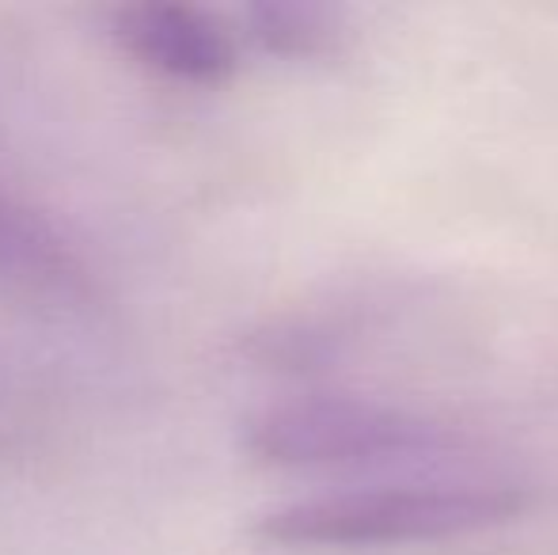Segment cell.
<instances>
[{"label": "cell", "instance_id": "cell-1", "mask_svg": "<svg viewBox=\"0 0 558 555\" xmlns=\"http://www.w3.org/2000/svg\"><path fill=\"white\" fill-rule=\"evenodd\" d=\"M524 491L506 483H388L335 491L258 514L255 541L278 548H373L475 533L524 510Z\"/></svg>", "mask_w": 558, "mask_h": 555}, {"label": "cell", "instance_id": "cell-2", "mask_svg": "<svg viewBox=\"0 0 558 555\" xmlns=\"http://www.w3.org/2000/svg\"><path fill=\"white\" fill-rule=\"evenodd\" d=\"M243 449L270 468H388L441 460L456 437L361 396H296L251 415Z\"/></svg>", "mask_w": 558, "mask_h": 555}, {"label": "cell", "instance_id": "cell-3", "mask_svg": "<svg viewBox=\"0 0 558 555\" xmlns=\"http://www.w3.org/2000/svg\"><path fill=\"white\" fill-rule=\"evenodd\" d=\"M114 35L133 58L175 81L217 84L235 69V43L225 23L194 4H125L114 12Z\"/></svg>", "mask_w": 558, "mask_h": 555}, {"label": "cell", "instance_id": "cell-4", "mask_svg": "<svg viewBox=\"0 0 558 555\" xmlns=\"http://www.w3.org/2000/svg\"><path fill=\"white\" fill-rule=\"evenodd\" d=\"M243 20L251 27L247 35L281 58H319L342 38L338 15L319 4H255Z\"/></svg>", "mask_w": 558, "mask_h": 555}, {"label": "cell", "instance_id": "cell-5", "mask_svg": "<svg viewBox=\"0 0 558 555\" xmlns=\"http://www.w3.org/2000/svg\"><path fill=\"white\" fill-rule=\"evenodd\" d=\"M0 255H4L8 263H27L38 275H50L61 263V252L38 237L31 217L12 214L4 202H0Z\"/></svg>", "mask_w": 558, "mask_h": 555}]
</instances>
